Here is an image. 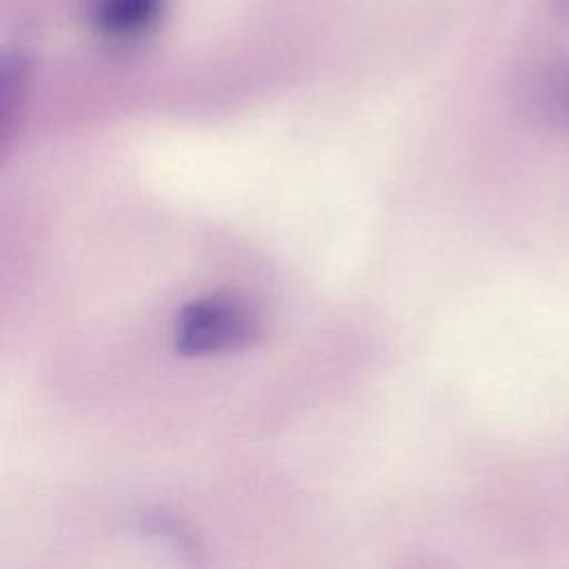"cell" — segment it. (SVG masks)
<instances>
[{"mask_svg": "<svg viewBox=\"0 0 569 569\" xmlns=\"http://www.w3.org/2000/svg\"><path fill=\"white\" fill-rule=\"evenodd\" d=\"M256 336V316L231 296L198 298L180 311L176 322V345L189 356L242 349Z\"/></svg>", "mask_w": 569, "mask_h": 569, "instance_id": "obj_1", "label": "cell"}, {"mask_svg": "<svg viewBox=\"0 0 569 569\" xmlns=\"http://www.w3.org/2000/svg\"><path fill=\"white\" fill-rule=\"evenodd\" d=\"M164 13V0H89L87 18L93 31L113 42H131L153 31Z\"/></svg>", "mask_w": 569, "mask_h": 569, "instance_id": "obj_2", "label": "cell"}, {"mask_svg": "<svg viewBox=\"0 0 569 569\" xmlns=\"http://www.w3.org/2000/svg\"><path fill=\"white\" fill-rule=\"evenodd\" d=\"M562 102H565V107L569 109V80H567V84L562 87Z\"/></svg>", "mask_w": 569, "mask_h": 569, "instance_id": "obj_3", "label": "cell"}]
</instances>
